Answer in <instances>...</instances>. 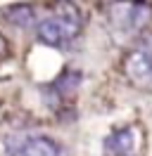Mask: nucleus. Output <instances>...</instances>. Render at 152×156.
<instances>
[{
    "label": "nucleus",
    "instance_id": "f257e3e1",
    "mask_svg": "<svg viewBox=\"0 0 152 156\" xmlns=\"http://www.w3.org/2000/svg\"><path fill=\"white\" fill-rule=\"evenodd\" d=\"M81 12L76 5H57L55 12L45 14L36 24V38L48 48H62L78 36L81 31Z\"/></svg>",
    "mask_w": 152,
    "mask_h": 156
},
{
    "label": "nucleus",
    "instance_id": "f03ea898",
    "mask_svg": "<svg viewBox=\"0 0 152 156\" xmlns=\"http://www.w3.org/2000/svg\"><path fill=\"white\" fill-rule=\"evenodd\" d=\"M124 76L133 85L145 90H152V36L140 38L133 45L121 62Z\"/></svg>",
    "mask_w": 152,
    "mask_h": 156
},
{
    "label": "nucleus",
    "instance_id": "7ed1b4c3",
    "mask_svg": "<svg viewBox=\"0 0 152 156\" xmlns=\"http://www.w3.org/2000/svg\"><path fill=\"white\" fill-rule=\"evenodd\" d=\"M7 154L10 156H62V149L52 137L48 135H19L7 137Z\"/></svg>",
    "mask_w": 152,
    "mask_h": 156
},
{
    "label": "nucleus",
    "instance_id": "20e7f679",
    "mask_svg": "<svg viewBox=\"0 0 152 156\" xmlns=\"http://www.w3.org/2000/svg\"><path fill=\"white\" fill-rule=\"evenodd\" d=\"M140 130L138 126H124L112 130L104 140V156H138Z\"/></svg>",
    "mask_w": 152,
    "mask_h": 156
},
{
    "label": "nucleus",
    "instance_id": "39448f33",
    "mask_svg": "<svg viewBox=\"0 0 152 156\" xmlns=\"http://www.w3.org/2000/svg\"><path fill=\"white\" fill-rule=\"evenodd\" d=\"M114 14L121 29H126L128 33H138L150 21L152 5L150 2H121V5H114Z\"/></svg>",
    "mask_w": 152,
    "mask_h": 156
},
{
    "label": "nucleus",
    "instance_id": "423d86ee",
    "mask_svg": "<svg viewBox=\"0 0 152 156\" xmlns=\"http://www.w3.org/2000/svg\"><path fill=\"white\" fill-rule=\"evenodd\" d=\"M7 14H10V19L14 21V24H19V26H26V24H31V19H33L31 5H12Z\"/></svg>",
    "mask_w": 152,
    "mask_h": 156
}]
</instances>
